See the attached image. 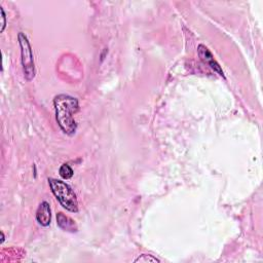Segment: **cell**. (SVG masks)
Returning a JSON list of instances; mask_svg holds the SVG:
<instances>
[{
  "label": "cell",
  "instance_id": "obj_1",
  "mask_svg": "<svg viewBox=\"0 0 263 263\" xmlns=\"http://www.w3.org/2000/svg\"><path fill=\"white\" fill-rule=\"evenodd\" d=\"M54 105L57 121L61 130L69 136L74 135L77 124L73 114H75L79 109L78 100L68 95H59L54 100Z\"/></svg>",
  "mask_w": 263,
  "mask_h": 263
},
{
  "label": "cell",
  "instance_id": "obj_2",
  "mask_svg": "<svg viewBox=\"0 0 263 263\" xmlns=\"http://www.w3.org/2000/svg\"><path fill=\"white\" fill-rule=\"evenodd\" d=\"M48 183L51 189V192L54 193L61 206L69 212L77 213L78 202L76 194L72 191V188L64 181H61L54 178H49Z\"/></svg>",
  "mask_w": 263,
  "mask_h": 263
},
{
  "label": "cell",
  "instance_id": "obj_3",
  "mask_svg": "<svg viewBox=\"0 0 263 263\" xmlns=\"http://www.w3.org/2000/svg\"><path fill=\"white\" fill-rule=\"evenodd\" d=\"M18 37H19V44L21 48V56H22V65L24 69V75L26 79L30 81L35 77V65H34L32 48H31L29 40L24 33L20 32Z\"/></svg>",
  "mask_w": 263,
  "mask_h": 263
},
{
  "label": "cell",
  "instance_id": "obj_4",
  "mask_svg": "<svg viewBox=\"0 0 263 263\" xmlns=\"http://www.w3.org/2000/svg\"><path fill=\"white\" fill-rule=\"evenodd\" d=\"M197 52H198L199 58L202 59V61L204 63H206L208 66H210L215 72H217L219 75L224 76L222 68L220 67V65L218 64V62L214 59L212 52L209 50V48L207 47H205L204 45H199L197 48Z\"/></svg>",
  "mask_w": 263,
  "mask_h": 263
},
{
  "label": "cell",
  "instance_id": "obj_5",
  "mask_svg": "<svg viewBox=\"0 0 263 263\" xmlns=\"http://www.w3.org/2000/svg\"><path fill=\"white\" fill-rule=\"evenodd\" d=\"M36 220L37 222L43 226H48L50 224L51 213L48 203L43 202L39 205L36 211Z\"/></svg>",
  "mask_w": 263,
  "mask_h": 263
},
{
  "label": "cell",
  "instance_id": "obj_6",
  "mask_svg": "<svg viewBox=\"0 0 263 263\" xmlns=\"http://www.w3.org/2000/svg\"><path fill=\"white\" fill-rule=\"evenodd\" d=\"M57 223L59 227L64 231H68V233H76L77 231L75 221L61 212L57 214Z\"/></svg>",
  "mask_w": 263,
  "mask_h": 263
},
{
  "label": "cell",
  "instance_id": "obj_7",
  "mask_svg": "<svg viewBox=\"0 0 263 263\" xmlns=\"http://www.w3.org/2000/svg\"><path fill=\"white\" fill-rule=\"evenodd\" d=\"M59 173L61 175V177L63 179H65V180H68V179L72 178L73 176V170H72V167L67 165V164H64V165H62L61 167H60V170H59Z\"/></svg>",
  "mask_w": 263,
  "mask_h": 263
},
{
  "label": "cell",
  "instance_id": "obj_8",
  "mask_svg": "<svg viewBox=\"0 0 263 263\" xmlns=\"http://www.w3.org/2000/svg\"><path fill=\"white\" fill-rule=\"evenodd\" d=\"M135 262H160V259H157L156 257L152 255H147V254H142L137 259H135Z\"/></svg>",
  "mask_w": 263,
  "mask_h": 263
},
{
  "label": "cell",
  "instance_id": "obj_9",
  "mask_svg": "<svg viewBox=\"0 0 263 263\" xmlns=\"http://www.w3.org/2000/svg\"><path fill=\"white\" fill-rule=\"evenodd\" d=\"M0 12H1V17H2V27H1V32H3V30L5 28V25H6V19H5V14H4V10L2 7H0Z\"/></svg>",
  "mask_w": 263,
  "mask_h": 263
}]
</instances>
